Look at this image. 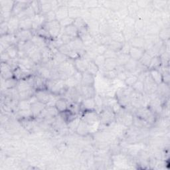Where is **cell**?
I'll list each match as a JSON object with an SVG mask.
<instances>
[{"label": "cell", "instance_id": "6", "mask_svg": "<svg viewBox=\"0 0 170 170\" xmlns=\"http://www.w3.org/2000/svg\"><path fill=\"white\" fill-rule=\"evenodd\" d=\"M20 19L18 16H12L8 21V27H9V31H15L19 27Z\"/></svg>", "mask_w": 170, "mask_h": 170}, {"label": "cell", "instance_id": "21", "mask_svg": "<svg viewBox=\"0 0 170 170\" xmlns=\"http://www.w3.org/2000/svg\"><path fill=\"white\" fill-rule=\"evenodd\" d=\"M55 106L58 111L61 112V113H63L67 109V104L64 99H59V100L56 101Z\"/></svg>", "mask_w": 170, "mask_h": 170}, {"label": "cell", "instance_id": "53", "mask_svg": "<svg viewBox=\"0 0 170 170\" xmlns=\"http://www.w3.org/2000/svg\"><path fill=\"white\" fill-rule=\"evenodd\" d=\"M128 76L126 75V74L124 73V71H121V72H118V74H117V78H118V79L120 81H125V79Z\"/></svg>", "mask_w": 170, "mask_h": 170}, {"label": "cell", "instance_id": "33", "mask_svg": "<svg viewBox=\"0 0 170 170\" xmlns=\"http://www.w3.org/2000/svg\"><path fill=\"white\" fill-rule=\"evenodd\" d=\"M31 103L27 100H22L19 104V107L21 110H31Z\"/></svg>", "mask_w": 170, "mask_h": 170}, {"label": "cell", "instance_id": "18", "mask_svg": "<svg viewBox=\"0 0 170 170\" xmlns=\"http://www.w3.org/2000/svg\"><path fill=\"white\" fill-rule=\"evenodd\" d=\"M69 45L72 50L75 51L77 50V49H81L82 47V46H83L84 44L82 43L81 38H77H77L74 39L73 41L72 40L71 42Z\"/></svg>", "mask_w": 170, "mask_h": 170}, {"label": "cell", "instance_id": "28", "mask_svg": "<svg viewBox=\"0 0 170 170\" xmlns=\"http://www.w3.org/2000/svg\"><path fill=\"white\" fill-rule=\"evenodd\" d=\"M123 43L118 42V41H113L110 42V43L109 45V48L111 50H113L115 52H118L121 51V49L122 47Z\"/></svg>", "mask_w": 170, "mask_h": 170}, {"label": "cell", "instance_id": "48", "mask_svg": "<svg viewBox=\"0 0 170 170\" xmlns=\"http://www.w3.org/2000/svg\"><path fill=\"white\" fill-rule=\"evenodd\" d=\"M94 100L95 102V105L97 107L100 108L103 105V100L99 95H95L94 97Z\"/></svg>", "mask_w": 170, "mask_h": 170}, {"label": "cell", "instance_id": "2", "mask_svg": "<svg viewBox=\"0 0 170 170\" xmlns=\"http://www.w3.org/2000/svg\"><path fill=\"white\" fill-rule=\"evenodd\" d=\"M144 53H145L144 49L131 47L129 51V55L131 59L137 61H139L141 59L142 57L143 56Z\"/></svg>", "mask_w": 170, "mask_h": 170}, {"label": "cell", "instance_id": "47", "mask_svg": "<svg viewBox=\"0 0 170 170\" xmlns=\"http://www.w3.org/2000/svg\"><path fill=\"white\" fill-rule=\"evenodd\" d=\"M0 31H1V35H5L7 31H9V27H8L7 22H2L1 23V27H0Z\"/></svg>", "mask_w": 170, "mask_h": 170}, {"label": "cell", "instance_id": "29", "mask_svg": "<svg viewBox=\"0 0 170 170\" xmlns=\"http://www.w3.org/2000/svg\"><path fill=\"white\" fill-rule=\"evenodd\" d=\"M105 61L106 58L105 57V56L101 55H97L93 60L94 63L98 66V68L104 67V65H105Z\"/></svg>", "mask_w": 170, "mask_h": 170}, {"label": "cell", "instance_id": "14", "mask_svg": "<svg viewBox=\"0 0 170 170\" xmlns=\"http://www.w3.org/2000/svg\"><path fill=\"white\" fill-rule=\"evenodd\" d=\"M118 67V62L117 59H106L105 61L104 68H105L106 71L108 70H114Z\"/></svg>", "mask_w": 170, "mask_h": 170}, {"label": "cell", "instance_id": "49", "mask_svg": "<svg viewBox=\"0 0 170 170\" xmlns=\"http://www.w3.org/2000/svg\"><path fill=\"white\" fill-rule=\"evenodd\" d=\"M72 39H73L72 37H70L68 35L65 34L63 36H62L61 39L64 45H69L72 41Z\"/></svg>", "mask_w": 170, "mask_h": 170}, {"label": "cell", "instance_id": "8", "mask_svg": "<svg viewBox=\"0 0 170 170\" xmlns=\"http://www.w3.org/2000/svg\"><path fill=\"white\" fill-rule=\"evenodd\" d=\"M38 101L43 104H47L51 101V96L43 90H39L36 93V96Z\"/></svg>", "mask_w": 170, "mask_h": 170}, {"label": "cell", "instance_id": "51", "mask_svg": "<svg viewBox=\"0 0 170 170\" xmlns=\"http://www.w3.org/2000/svg\"><path fill=\"white\" fill-rule=\"evenodd\" d=\"M1 58H2V63H6V62L9 61L11 59L8 55V53L5 51V52H2L1 54Z\"/></svg>", "mask_w": 170, "mask_h": 170}, {"label": "cell", "instance_id": "1", "mask_svg": "<svg viewBox=\"0 0 170 170\" xmlns=\"http://www.w3.org/2000/svg\"><path fill=\"white\" fill-rule=\"evenodd\" d=\"M47 30L50 36L55 37L59 34L61 30V25L59 22L55 20L53 22H47Z\"/></svg>", "mask_w": 170, "mask_h": 170}, {"label": "cell", "instance_id": "17", "mask_svg": "<svg viewBox=\"0 0 170 170\" xmlns=\"http://www.w3.org/2000/svg\"><path fill=\"white\" fill-rule=\"evenodd\" d=\"M124 67L126 70H128V71L133 72L138 68V61L132 59L130 58L125 64V65L124 66Z\"/></svg>", "mask_w": 170, "mask_h": 170}, {"label": "cell", "instance_id": "54", "mask_svg": "<svg viewBox=\"0 0 170 170\" xmlns=\"http://www.w3.org/2000/svg\"><path fill=\"white\" fill-rule=\"evenodd\" d=\"M41 74H42V76L45 78H48L49 75H50V73H49L48 69L45 68H42L41 69Z\"/></svg>", "mask_w": 170, "mask_h": 170}, {"label": "cell", "instance_id": "13", "mask_svg": "<svg viewBox=\"0 0 170 170\" xmlns=\"http://www.w3.org/2000/svg\"><path fill=\"white\" fill-rule=\"evenodd\" d=\"M19 27L22 30L29 31L31 28H33V19L27 18L20 20Z\"/></svg>", "mask_w": 170, "mask_h": 170}, {"label": "cell", "instance_id": "41", "mask_svg": "<svg viewBox=\"0 0 170 170\" xmlns=\"http://www.w3.org/2000/svg\"><path fill=\"white\" fill-rule=\"evenodd\" d=\"M117 74H118V70L117 69L112 70H108V71H106L105 73V77L110 78V79H113V78L117 77Z\"/></svg>", "mask_w": 170, "mask_h": 170}, {"label": "cell", "instance_id": "31", "mask_svg": "<svg viewBox=\"0 0 170 170\" xmlns=\"http://www.w3.org/2000/svg\"><path fill=\"white\" fill-rule=\"evenodd\" d=\"M138 81V77L136 75H130V76H128L126 78L124 81V82L128 86H132L136 82Z\"/></svg>", "mask_w": 170, "mask_h": 170}, {"label": "cell", "instance_id": "10", "mask_svg": "<svg viewBox=\"0 0 170 170\" xmlns=\"http://www.w3.org/2000/svg\"><path fill=\"white\" fill-rule=\"evenodd\" d=\"M90 13L91 15V19H94L95 21H101L103 18V15L101 8L99 7H94L92 8V9H90Z\"/></svg>", "mask_w": 170, "mask_h": 170}, {"label": "cell", "instance_id": "20", "mask_svg": "<svg viewBox=\"0 0 170 170\" xmlns=\"http://www.w3.org/2000/svg\"><path fill=\"white\" fill-rule=\"evenodd\" d=\"M110 37L113 41H118V42L122 43H124V42H125V39H124L122 32L114 31L111 34Z\"/></svg>", "mask_w": 170, "mask_h": 170}, {"label": "cell", "instance_id": "19", "mask_svg": "<svg viewBox=\"0 0 170 170\" xmlns=\"http://www.w3.org/2000/svg\"><path fill=\"white\" fill-rule=\"evenodd\" d=\"M99 68L98 66L94 63V61H89L88 62V65H87V70L86 71L89 73L91 74L92 75L94 76L98 73Z\"/></svg>", "mask_w": 170, "mask_h": 170}, {"label": "cell", "instance_id": "11", "mask_svg": "<svg viewBox=\"0 0 170 170\" xmlns=\"http://www.w3.org/2000/svg\"><path fill=\"white\" fill-rule=\"evenodd\" d=\"M45 104H43L39 101H37L35 103H33L31 106V111L32 114L38 115L45 109Z\"/></svg>", "mask_w": 170, "mask_h": 170}, {"label": "cell", "instance_id": "36", "mask_svg": "<svg viewBox=\"0 0 170 170\" xmlns=\"http://www.w3.org/2000/svg\"><path fill=\"white\" fill-rule=\"evenodd\" d=\"M159 37L161 39L166 40L169 39V28H164L159 31Z\"/></svg>", "mask_w": 170, "mask_h": 170}, {"label": "cell", "instance_id": "35", "mask_svg": "<svg viewBox=\"0 0 170 170\" xmlns=\"http://www.w3.org/2000/svg\"><path fill=\"white\" fill-rule=\"evenodd\" d=\"M43 4L40 5V9H41L43 13L47 14L48 12L52 10V6L51 2H41Z\"/></svg>", "mask_w": 170, "mask_h": 170}, {"label": "cell", "instance_id": "24", "mask_svg": "<svg viewBox=\"0 0 170 170\" xmlns=\"http://www.w3.org/2000/svg\"><path fill=\"white\" fill-rule=\"evenodd\" d=\"M77 132L80 135L84 136L86 135L89 132V128L88 126L86 125V124L84 122H81L79 125H78V128L76 130Z\"/></svg>", "mask_w": 170, "mask_h": 170}, {"label": "cell", "instance_id": "34", "mask_svg": "<svg viewBox=\"0 0 170 170\" xmlns=\"http://www.w3.org/2000/svg\"><path fill=\"white\" fill-rule=\"evenodd\" d=\"M4 85H5V87L6 89H13L15 86L18 85L17 81L14 78H9V79L5 80Z\"/></svg>", "mask_w": 170, "mask_h": 170}, {"label": "cell", "instance_id": "25", "mask_svg": "<svg viewBox=\"0 0 170 170\" xmlns=\"http://www.w3.org/2000/svg\"><path fill=\"white\" fill-rule=\"evenodd\" d=\"M82 105H83L85 109L88 110H93L96 107L94 98H86L85 100H84L83 102H82Z\"/></svg>", "mask_w": 170, "mask_h": 170}, {"label": "cell", "instance_id": "42", "mask_svg": "<svg viewBox=\"0 0 170 170\" xmlns=\"http://www.w3.org/2000/svg\"><path fill=\"white\" fill-rule=\"evenodd\" d=\"M160 65V58L158 57H153L152 58L150 65L149 67L152 69H156Z\"/></svg>", "mask_w": 170, "mask_h": 170}, {"label": "cell", "instance_id": "27", "mask_svg": "<svg viewBox=\"0 0 170 170\" xmlns=\"http://www.w3.org/2000/svg\"><path fill=\"white\" fill-rule=\"evenodd\" d=\"M152 58V57L150 54L147 52H145L142 58H141V59L140 60V61L141 62V63L144 65V66H146V67H149L151 63Z\"/></svg>", "mask_w": 170, "mask_h": 170}, {"label": "cell", "instance_id": "52", "mask_svg": "<svg viewBox=\"0 0 170 170\" xmlns=\"http://www.w3.org/2000/svg\"><path fill=\"white\" fill-rule=\"evenodd\" d=\"M149 2L148 1H138V2H136V4L137 6H138V7H141V8H145L146 7L148 4H149Z\"/></svg>", "mask_w": 170, "mask_h": 170}, {"label": "cell", "instance_id": "5", "mask_svg": "<svg viewBox=\"0 0 170 170\" xmlns=\"http://www.w3.org/2000/svg\"><path fill=\"white\" fill-rule=\"evenodd\" d=\"M82 86H93L94 84V78L92 74L87 71L82 73L81 81Z\"/></svg>", "mask_w": 170, "mask_h": 170}, {"label": "cell", "instance_id": "37", "mask_svg": "<svg viewBox=\"0 0 170 170\" xmlns=\"http://www.w3.org/2000/svg\"><path fill=\"white\" fill-rule=\"evenodd\" d=\"M104 56L106 59H117L118 55L117 54V52H115L113 50H111L110 49L108 48L105 53L104 54Z\"/></svg>", "mask_w": 170, "mask_h": 170}, {"label": "cell", "instance_id": "45", "mask_svg": "<svg viewBox=\"0 0 170 170\" xmlns=\"http://www.w3.org/2000/svg\"><path fill=\"white\" fill-rule=\"evenodd\" d=\"M108 49L106 45H99L97 47V55H104V54L105 53L106 50Z\"/></svg>", "mask_w": 170, "mask_h": 170}, {"label": "cell", "instance_id": "55", "mask_svg": "<svg viewBox=\"0 0 170 170\" xmlns=\"http://www.w3.org/2000/svg\"><path fill=\"white\" fill-rule=\"evenodd\" d=\"M132 121H133V119L132 118V116L126 115L124 117V123H125L126 125H129V124H132Z\"/></svg>", "mask_w": 170, "mask_h": 170}, {"label": "cell", "instance_id": "22", "mask_svg": "<svg viewBox=\"0 0 170 170\" xmlns=\"http://www.w3.org/2000/svg\"><path fill=\"white\" fill-rule=\"evenodd\" d=\"M130 59V55H128V54H124V53H121L120 55H118L117 59V62H118V65L120 66H124L125 65V64L127 63Z\"/></svg>", "mask_w": 170, "mask_h": 170}, {"label": "cell", "instance_id": "12", "mask_svg": "<svg viewBox=\"0 0 170 170\" xmlns=\"http://www.w3.org/2000/svg\"><path fill=\"white\" fill-rule=\"evenodd\" d=\"M150 75L153 81L156 84H161L163 82V75L156 69H152L150 70Z\"/></svg>", "mask_w": 170, "mask_h": 170}, {"label": "cell", "instance_id": "38", "mask_svg": "<svg viewBox=\"0 0 170 170\" xmlns=\"http://www.w3.org/2000/svg\"><path fill=\"white\" fill-rule=\"evenodd\" d=\"M74 19L70 18L69 17L63 19L62 21H61V22H59L61 27H63L65 28L69 26H71V25H73L74 23Z\"/></svg>", "mask_w": 170, "mask_h": 170}, {"label": "cell", "instance_id": "30", "mask_svg": "<svg viewBox=\"0 0 170 170\" xmlns=\"http://www.w3.org/2000/svg\"><path fill=\"white\" fill-rule=\"evenodd\" d=\"M132 87V89H133L135 91H136L137 93H141L144 92V89H145V84L142 81L138 80Z\"/></svg>", "mask_w": 170, "mask_h": 170}, {"label": "cell", "instance_id": "26", "mask_svg": "<svg viewBox=\"0 0 170 170\" xmlns=\"http://www.w3.org/2000/svg\"><path fill=\"white\" fill-rule=\"evenodd\" d=\"M18 51L17 47L14 45H10L6 50V52L8 53L11 59H14L18 56Z\"/></svg>", "mask_w": 170, "mask_h": 170}, {"label": "cell", "instance_id": "40", "mask_svg": "<svg viewBox=\"0 0 170 170\" xmlns=\"http://www.w3.org/2000/svg\"><path fill=\"white\" fill-rule=\"evenodd\" d=\"M81 121L79 118H74L73 120H72L71 121L69 122V127L70 129H71L73 130H77V128H78V125H79Z\"/></svg>", "mask_w": 170, "mask_h": 170}, {"label": "cell", "instance_id": "46", "mask_svg": "<svg viewBox=\"0 0 170 170\" xmlns=\"http://www.w3.org/2000/svg\"><path fill=\"white\" fill-rule=\"evenodd\" d=\"M1 69H2V74H6L7 73H9L11 71V67L9 64H7V63H2V66H1Z\"/></svg>", "mask_w": 170, "mask_h": 170}, {"label": "cell", "instance_id": "44", "mask_svg": "<svg viewBox=\"0 0 170 170\" xmlns=\"http://www.w3.org/2000/svg\"><path fill=\"white\" fill-rule=\"evenodd\" d=\"M32 43H34V44L37 45V47H41L44 44V41L41 37H34L32 39Z\"/></svg>", "mask_w": 170, "mask_h": 170}, {"label": "cell", "instance_id": "3", "mask_svg": "<svg viewBox=\"0 0 170 170\" xmlns=\"http://www.w3.org/2000/svg\"><path fill=\"white\" fill-rule=\"evenodd\" d=\"M56 19L61 22L63 19L69 17V7L67 6H59L55 11Z\"/></svg>", "mask_w": 170, "mask_h": 170}, {"label": "cell", "instance_id": "43", "mask_svg": "<svg viewBox=\"0 0 170 170\" xmlns=\"http://www.w3.org/2000/svg\"><path fill=\"white\" fill-rule=\"evenodd\" d=\"M21 63H22V65L24 66L27 69H30L32 66H33V63L34 62L32 61L31 59H24V58H22V60H21Z\"/></svg>", "mask_w": 170, "mask_h": 170}, {"label": "cell", "instance_id": "23", "mask_svg": "<svg viewBox=\"0 0 170 170\" xmlns=\"http://www.w3.org/2000/svg\"><path fill=\"white\" fill-rule=\"evenodd\" d=\"M31 85L26 81H21L18 84V90L19 92H24V91L31 90Z\"/></svg>", "mask_w": 170, "mask_h": 170}, {"label": "cell", "instance_id": "15", "mask_svg": "<svg viewBox=\"0 0 170 170\" xmlns=\"http://www.w3.org/2000/svg\"><path fill=\"white\" fill-rule=\"evenodd\" d=\"M78 31H78V29L73 24L65 28V34L68 35L70 37H72V38H77L78 35V33H79Z\"/></svg>", "mask_w": 170, "mask_h": 170}, {"label": "cell", "instance_id": "4", "mask_svg": "<svg viewBox=\"0 0 170 170\" xmlns=\"http://www.w3.org/2000/svg\"><path fill=\"white\" fill-rule=\"evenodd\" d=\"M87 65H88V62L84 59H81V58H77L74 62V66L75 67L77 71L83 73L86 71Z\"/></svg>", "mask_w": 170, "mask_h": 170}, {"label": "cell", "instance_id": "16", "mask_svg": "<svg viewBox=\"0 0 170 170\" xmlns=\"http://www.w3.org/2000/svg\"><path fill=\"white\" fill-rule=\"evenodd\" d=\"M81 10L80 8L76 7H69V17L73 19L81 18Z\"/></svg>", "mask_w": 170, "mask_h": 170}, {"label": "cell", "instance_id": "32", "mask_svg": "<svg viewBox=\"0 0 170 170\" xmlns=\"http://www.w3.org/2000/svg\"><path fill=\"white\" fill-rule=\"evenodd\" d=\"M18 37L21 39V41H27L29 39L31 38V33L29 31L22 30L18 34Z\"/></svg>", "mask_w": 170, "mask_h": 170}, {"label": "cell", "instance_id": "39", "mask_svg": "<svg viewBox=\"0 0 170 170\" xmlns=\"http://www.w3.org/2000/svg\"><path fill=\"white\" fill-rule=\"evenodd\" d=\"M45 20L47 21V22H53V21H55L56 19V14H55V11H50L49 12H48L47 14H46L45 16Z\"/></svg>", "mask_w": 170, "mask_h": 170}, {"label": "cell", "instance_id": "7", "mask_svg": "<svg viewBox=\"0 0 170 170\" xmlns=\"http://www.w3.org/2000/svg\"><path fill=\"white\" fill-rule=\"evenodd\" d=\"M82 93L86 98H94L96 93L93 86H82Z\"/></svg>", "mask_w": 170, "mask_h": 170}, {"label": "cell", "instance_id": "9", "mask_svg": "<svg viewBox=\"0 0 170 170\" xmlns=\"http://www.w3.org/2000/svg\"><path fill=\"white\" fill-rule=\"evenodd\" d=\"M145 39L142 37L135 36L130 41V45L131 47H137V48H142L144 49L145 45Z\"/></svg>", "mask_w": 170, "mask_h": 170}, {"label": "cell", "instance_id": "50", "mask_svg": "<svg viewBox=\"0 0 170 170\" xmlns=\"http://www.w3.org/2000/svg\"><path fill=\"white\" fill-rule=\"evenodd\" d=\"M158 30V26L157 25L154 24H152L150 26L148 27V34H150L151 35H154L156 34V32Z\"/></svg>", "mask_w": 170, "mask_h": 170}]
</instances>
